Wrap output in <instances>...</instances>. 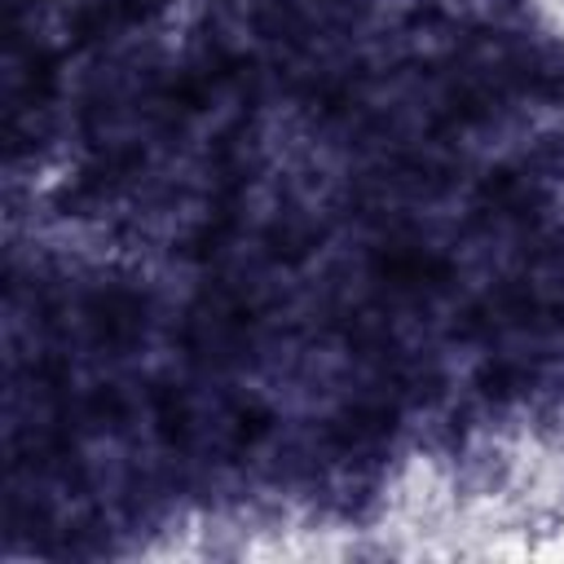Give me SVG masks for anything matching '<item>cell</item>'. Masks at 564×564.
Here are the masks:
<instances>
[{
  "label": "cell",
  "instance_id": "6da1fadb",
  "mask_svg": "<svg viewBox=\"0 0 564 564\" xmlns=\"http://www.w3.org/2000/svg\"><path fill=\"white\" fill-rule=\"evenodd\" d=\"M476 388H480V397H489V401H516V397L529 388V366H520V361H511V357L485 361V366L476 370Z\"/></svg>",
  "mask_w": 564,
  "mask_h": 564
},
{
  "label": "cell",
  "instance_id": "7a4b0ae2",
  "mask_svg": "<svg viewBox=\"0 0 564 564\" xmlns=\"http://www.w3.org/2000/svg\"><path fill=\"white\" fill-rule=\"evenodd\" d=\"M269 427H273V414H269L264 405H242V410L234 414V441H238V445H256V441H264Z\"/></svg>",
  "mask_w": 564,
  "mask_h": 564
}]
</instances>
